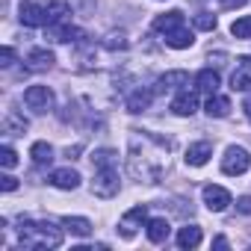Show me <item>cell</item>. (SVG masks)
<instances>
[{
	"label": "cell",
	"mask_w": 251,
	"mask_h": 251,
	"mask_svg": "<svg viewBox=\"0 0 251 251\" xmlns=\"http://www.w3.org/2000/svg\"><path fill=\"white\" fill-rule=\"evenodd\" d=\"M222 3V9H239V6H245L248 0H219Z\"/></svg>",
	"instance_id": "cell-32"
},
{
	"label": "cell",
	"mask_w": 251,
	"mask_h": 251,
	"mask_svg": "<svg viewBox=\"0 0 251 251\" xmlns=\"http://www.w3.org/2000/svg\"><path fill=\"white\" fill-rule=\"evenodd\" d=\"M62 227L71 230L74 236H89V233H92V222H89V219H80V216H74V219L65 216V219H62Z\"/></svg>",
	"instance_id": "cell-20"
},
{
	"label": "cell",
	"mask_w": 251,
	"mask_h": 251,
	"mask_svg": "<svg viewBox=\"0 0 251 251\" xmlns=\"http://www.w3.org/2000/svg\"><path fill=\"white\" fill-rule=\"evenodd\" d=\"M148 219V207L142 204V207H133L130 213H124V219H121V236L124 239H130L133 233H136V225H142Z\"/></svg>",
	"instance_id": "cell-6"
},
{
	"label": "cell",
	"mask_w": 251,
	"mask_h": 251,
	"mask_svg": "<svg viewBox=\"0 0 251 251\" xmlns=\"http://www.w3.org/2000/svg\"><path fill=\"white\" fill-rule=\"evenodd\" d=\"M160 92H166V89H180V86H189V74L186 71H169V74H163L160 77Z\"/></svg>",
	"instance_id": "cell-17"
},
{
	"label": "cell",
	"mask_w": 251,
	"mask_h": 251,
	"mask_svg": "<svg viewBox=\"0 0 251 251\" xmlns=\"http://www.w3.org/2000/svg\"><path fill=\"white\" fill-rule=\"evenodd\" d=\"M192 42H195V36L186 27H180V30H175V33L166 36V45L175 48V50H186V48H192Z\"/></svg>",
	"instance_id": "cell-15"
},
{
	"label": "cell",
	"mask_w": 251,
	"mask_h": 251,
	"mask_svg": "<svg viewBox=\"0 0 251 251\" xmlns=\"http://www.w3.org/2000/svg\"><path fill=\"white\" fill-rule=\"evenodd\" d=\"M68 15V0H50L48 3V24H59Z\"/></svg>",
	"instance_id": "cell-22"
},
{
	"label": "cell",
	"mask_w": 251,
	"mask_h": 251,
	"mask_svg": "<svg viewBox=\"0 0 251 251\" xmlns=\"http://www.w3.org/2000/svg\"><path fill=\"white\" fill-rule=\"evenodd\" d=\"M151 98H154V95H151L148 89H136V92L127 98V109H130V112H145V109L151 106Z\"/></svg>",
	"instance_id": "cell-18"
},
{
	"label": "cell",
	"mask_w": 251,
	"mask_h": 251,
	"mask_svg": "<svg viewBox=\"0 0 251 251\" xmlns=\"http://www.w3.org/2000/svg\"><path fill=\"white\" fill-rule=\"evenodd\" d=\"M21 242L27 248H56L62 242V230H56L48 222H21Z\"/></svg>",
	"instance_id": "cell-1"
},
{
	"label": "cell",
	"mask_w": 251,
	"mask_h": 251,
	"mask_svg": "<svg viewBox=\"0 0 251 251\" xmlns=\"http://www.w3.org/2000/svg\"><path fill=\"white\" fill-rule=\"evenodd\" d=\"M0 163H3V169H12V166H18V154L9 145H3L0 148Z\"/></svg>",
	"instance_id": "cell-26"
},
{
	"label": "cell",
	"mask_w": 251,
	"mask_h": 251,
	"mask_svg": "<svg viewBox=\"0 0 251 251\" xmlns=\"http://www.w3.org/2000/svg\"><path fill=\"white\" fill-rule=\"evenodd\" d=\"M198 109V98L192 92H180L175 100H172V112L175 115H192Z\"/></svg>",
	"instance_id": "cell-12"
},
{
	"label": "cell",
	"mask_w": 251,
	"mask_h": 251,
	"mask_svg": "<svg viewBox=\"0 0 251 251\" xmlns=\"http://www.w3.org/2000/svg\"><path fill=\"white\" fill-rule=\"evenodd\" d=\"M21 24L24 27H42V24H48V6L24 3L21 6Z\"/></svg>",
	"instance_id": "cell-7"
},
{
	"label": "cell",
	"mask_w": 251,
	"mask_h": 251,
	"mask_svg": "<svg viewBox=\"0 0 251 251\" xmlns=\"http://www.w3.org/2000/svg\"><path fill=\"white\" fill-rule=\"evenodd\" d=\"M195 27L198 30H216V15H210V12L195 15Z\"/></svg>",
	"instance_id": "cell-27"
},
{
	"label": "cell",
	"mask_w": 251,
	"mask_h": 251,
	"mask_svg": "<svg viewBox=\"0 0 251 251\" xmlns=\"http://www.w3.org/2000/svg\"><path fill=\"white\" fill-rule=\"evenodd\" d=\"M245 112H248V118H251V98L245 100Z\"/></svg>",
	"instance_id": "cell-34"
},
{
	"label": "cell",
	"mask_w": 251,
	"mask_h": 251,
	"mask_svg": "<svg viewBox=\"0 0 251 251\" xmlns=\"http://www.w3.org/2000/svg\"><path fill=\"white\" fill-rule=\"evenodd\" d=\"M0 189H3V192H15V189H18V177L3 175V177H0Z\"/></svg>",
	"instance_id": "cell-29"
},
{
	"label": "cell",
	"mask_w": 251,
	"mask_h": 251,
	"mask_svg": "<svg viewBox=\"0 0 251 251\" xmlns=\"http://www.w3.org/2000/svg\"><path fill=\"white\" fill-rule=\"evenodd\" d=\"M195 86H198V92L216 95V89H219V74H216L213 68H204V71H198V77H195Z\"/></svg>",
	"instance_id": "cell-16"
},
{
	"label": "cell",
	"mask_w": 251,
	"mask_h": 251,
	"mask_svg": "<svg viewBox=\"0 0 251 251\" xmlns=\"http://www.w3.org/2000/svg\"><path fill=\"white\" fill-rule=\"evenodd\" d=\"M12 59H15V50H12V48H3V50H0V65H3V68H9Z\"/></svg>",
	"instance_id": "cell-31"
},
{
	"label": "cell",
	"mask_w": 251,
	"mask_h": 251,
	"mask_svg": "<svg viewBox=\"0 0 251 251\" xmlns=\"http://www.w3.org/2000/svg\"><path fill=\"white\" fill-rule=\"evenodd\" d=\"M204 204H207V210H213V213H222V210H227V204H230V192L225 189V186H204Z\"/></svg>",
	"instance_id": "cell-5"
},
{
	"label": "cell",
	"mask_w": 251,
	"mask_h": 251,
	"mask_svg": "<svg viewBox=\"0 0 251 251\" xmlns=\"http://www.w3.org/2000/svg\"><path fill=\"white\" fill-rule=\"evenodd\" d=\"M27 62H30V68H33V71H48V68L53 65V53L39 48V50H33V53L27 56Z\"/></svg>",
	"instance_id": "cell-21"
},
{
	"label": "cell",
	"mask_w": 251,
	"mask_h": 251,
	"mask_svg": "<svg viewBox=\"0 0 251 251\" xmlns=\"http://www.w3.org/2000/svg\"><path fill=\"white\" fill-rule=\"evenodd\" d=\"M183 27V12H166V15H160L157 21H154V30L157 33H163V36H169V33H175V30H180Z\"/></svg>",
	"instance_id": "cell-9"
},
{
	"label": "cell",
	"mask_w": 251,
	"mask_h": 251,
	"mask_svg": "<svg viewBox=\"0 0 251 251\" xmlns=\"http://www.w3.org/2000/svg\"><path fill=\"white\" fill-rule=\"evenodd\" d=\"M236 210H239V213H245V216H251V195L236 198Z\"/></svg>",
	"instance_id": "cell-30"
},
{
	"label": "cell",
	"mask_w": 251,
	"mask_h": 251,
	"mask_svg": "<svg viewBox=\"0 0 251 251\" xmlns=\"http://www.w3.org/2000/svg\"><path fill=\"white\" fill-rule=\"evenodd\" d=\"M230 33H233L236 39H251V15L236 18V21L230 24Z\"/></svg>",
	"instance_id": "cell-24"
},
{
	"label": "cell",
	"mask_w": 251,
	"mask_h": 251,
	"mask_svg": "<svg viewBox=\"0 0 251 251\" xmlns=\"http://www.w3.org/2000/svg\"><path fill=\"white\" fill-rule=\"evenodd\" d=\"M210 157H213V145L210 142H195V145L186 148V163L189 166H204Z\"/></svg>",
	"instance_id": "cell-10"
},
{
	"label": "cell",
	"mask_w": 251,
	"mask_h": 251,
	"mask_svg": "<svg viewBox=\"0 0 251 251\" xmlns=\"http://www.w3.org/2000/svg\"><path fill=\"white\" fill-rule=\"evenodd\" d=\"M92 163H95L98 169H109V166L115 163V154H112V151H95V154H92Z\"/></svg>",
	"instance_id": "cell-25"
},
{
	"label": "cell",
	"mask_w": 251,
	"mask_h": 251,
	"mask_svg": "<svg viewBox=\"0 0 251 251\" xmlns=\"http://www.w3.org/2000/svg\"><path fill=\"white\" fill-rule=\"evenodd\" d=\"M103 45L106 48H127V39H124V33H109Z\"/></svg>",
	"instance_id": "cell-28"
},
{
	"label": "cell",
	"mask_w": 251,
	"mask_h": 251,
	"mask_svg": "<svg viewBox=\"0 0 251 251\" xmlns=\"http://www.w3.org/2000/svg\"><path fill=\"white\" fill-rule=\"evenodd\" d=\"M213 245H216V248H227V239H225V236H216V242H213Z\"/></svg>",
	"instance_id": "cell-33"
},
{
	"label": "cell",
	"mask_w": 251,
	"mask_h": 251,
	"mask_svg": "<svg viewBox=\"0 0 251 251\" xmlns=\"http://www.w3.org/2000/svg\"><path fill=\"white\" fill-rule=\"evenodd\" d=\"M227 112H230V100L222 98V95H210V100H207V115H210V118H225Z\"/></svg>",
	"instance_id": "cell-19"
},
{
	"label": "cell",
	"mask_w": 251,
	"mask_h": 251,
	"mask_svg": "<svg viewBox=\"0 0 251 251\" xmlns=\"http://www.w3.org/2000/svg\"><path fill=\"white\" fill-rule=\"evenodd\" d=\"M145 233H148V239H151V242H157V245H160V242H166V239H169V233H172V225H169L166 219H151Z\"/></svg>",
	"instance_id": "cell-14"
},
{
	"label": "cell",
	"mask_w": 251,
	"mask_h": 251,
	"mask_svg": "<svg viewBox=\"0 0 251 251\" xmlns=\"http://www.w3.org/2000/svg\"><path fill=\"white\" fill-rule=\"evenodd\" d=\"M50 183H53L56 189H77V186H80V175H77L74 169H56V172L50 175Z\"/></svg>",
	"instance_id": "cell-11"
},
{
	"label": "cell",
	"mask_w": 251,
	"mask_h": 251,
	"mask_svg": "<svg viewBox=\"0 0 251 251\" xmlns=\"http://www.w3.org/2000/svg\"><path fill=\"white\" fill-rule=\"evenodd\" d=\"M92 195H98V198H115V195H118V172H115L112 166H109V169H98V172H95Z\"/></svg>",
	"instance_id": "cell-2"
},
{
	"label": "cell",
	"mask_w": 251,
	"mask_h": 251,
	"mask_svg": "<svg viewBox=\"0 0 251 251\" xmlns=\"http://www.w3.org/2000/svg\"><path fill=\"white\" fill-rule=\"evenodd\" d=\"M24 103L33 109V112H48L53 106V92L48 86H30L24 92Z\"/></svg>",
	"instance_id": "cell-4"
},
{
	"label": "cell",
	"mask_w": 251,
	"mask_h": 251,
	"mask_svg": "<svg viewBox=\"0 0 251 251\" xmlns=\"http://www.w3.org/2000/svg\"><path fill=\"white\" fill-rule=\"evenodd\" d=\"M248 166H251V157H248V151L245 148H227L225 151V157H222V172L225 175H230V177H236V175H245L248 172Z\"/></svg>",
	"instance_id": "cell-3"
},
{
	"label": "cell",
	"mask_w": 251,
	"mask_h": 251,
	"mask_svg": "<svg viewBox=\"0 0 251 251\" xmlns=\"http://www.w3.org/2000/svg\"><path fill=\"white\" fill-rule=\"evenodd\" d=\"M30 157H33V163L45 166V163H50V160H53V148H50L48 142H36V145L30 148Z\"/></svg>",
	"instance_id": "cell-23"
},
{
	"label": "cell",
	"mask_w": 251,
	"mask_h": 251,
	"mask_svg": "<svg viewBox=\"0 0 251 251\" xmlns=\"http://www.w3.org/2000/svg\"><path fill=\"white\" fill-rule=\"evenodd\" d=\"M230 89L233 92H248L251 89V56H242L239 59V68L230 77Z\"/></svg>",
	"instance_id": "cell-8"
},
{
	"label": "cell",
	"mask_w": 251,
	"mask_h": 251,
	"mask_svg": "<svg viewBox=\"0 0 251 251\" xmlns=\"http://www.w3.org/2000/svg\"><path fill=\"white\" fill-rule=\"evenodd\" d=\"M201 239H204V233H201L198 225H186V227L177 230V245H180V248H198Z\"/></svg>",
	"instance_id": "cell-13"
}]
</instances>
